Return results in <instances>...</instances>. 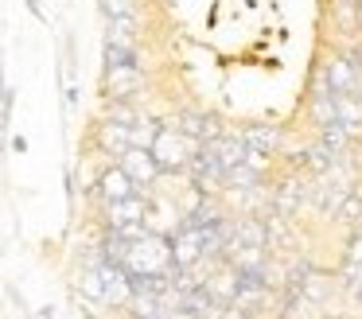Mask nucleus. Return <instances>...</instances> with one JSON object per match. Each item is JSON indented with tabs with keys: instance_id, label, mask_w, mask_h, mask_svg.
Listing matches in <instances>:
<instances>
[{
	"instance_id": "obj_4",
	"label": "nucleus",
	"mask_w": 362,
	"mask_h": 319,
	"mask_svg": "<svg viewBox=\"0 0 362 319\" xmlns=\"http://www.w3.org/2000/svg\"><path fill=\"white\" fill-rule=\"evenodd\" d=\"M183 175H187V183L195 187V191H203V195H218L222 191V163H218V156L211 152L206 144H199L195 152H191V160H187V168H183Z\"/></svg>"
},
{
	"instance_id": "obj_22",
	"label": "nucleus",
	"mask_w": 362,
	"mask_h": 319,
	"mask_svg": "<svg viewBox=\"0 0 362 319\" xmlns=\"http://www.w3.org/2000/svg\"><path fill=\"white\" fill-rule=\"evenodd\" d=\"M24 8H28V12H32L40 23H47V12H43V0H24Z\"/></svg>"
},
{
	"instance_id": "obj_11",
	"label": "nucleus",
	"mask_w": 362,
	"mask_h": 319,
	"mask_svg": "<svg viewBox=\"0 0 362 319\" xmlns=\"http://www.w3.org/2000/svg\"><path fill=\"white\" fill-rule=\"evenodd\" d=\"M94 144H98V152H102V156L117 160V156L125 152L129 144H133V132H129L125 124H113V121H102V117H98V124H94Z\"/></svg>"
},
{
	"instance_id": "obj_12",
	"label": "nucleus",
	"mask_w": 362,
	"mask_h": 319,
	"mask_svg": "<svg viewBox=\"0 0 362 319\" xmlns=\"http://www.w3.org/2000/svg\"><path fill=\"white\" fill-rule=\"evenodd\" d=\"M102 280H105V303H102V308L125 311L129 300H133V284H129V277L117 269V265L102 261Z\"/></svg>"
},
{
	"instance_id": "obj_3",
	"label": "nucleus",
	"mask_w": 362,
	"mask_h": 319,
	"mask_svg": "<svg viewBox=\"0 0 362 319\" xmlns=\"http://www.w3.org/2000/svg\"><path fill=\"white\" fill-rule=\"evenodd\" d=\"M98 214H102V230H110V233L125 230V226H141L148 218V195L136 191L117 202H98Z\"/></svg>"
},
{
	"instance_id": "obj_17",
	"label": "nucleus",
	"mask_w": 362,
	"mask_h": 319,
	"mask_svg": "<svg viewBox=\"0 0 362 319\" xmlns=\"http://www.w3.org/2000/svg\"><path fill=\"white\" fill-rule=\"evenodd\" d=\"M102 66H136L144 70V54L133 43H102Z\"/></svg>"
},
{
	"instance_id": "obj_6",
	"label": "nucleus",
	"mask_w": 362,
	"mask_h": 319,
	"mask_svg": "<svg viewBox=\"0 0 362 319\" xmlns=\"http://www.w3.org/2000/svg\"><path fill=\"white\" fill-rule=\"evenodd\" d=\"M117 163H121V171H125V175L133 179L141 191H148V195H152V187L164 179V175H160V168H156V160H152V152H148V148H141V144H129L125 152L117 156Z\"/></svg>"
},
{
	"instance_id": "obj_8",
	"label": "nucleus",
	"mask_w": 362,
	"mask_h": 319,
	"mask_svg": "<svg viewBox=\"0 0 362 319\" xmlns=\"http://www.w3.org/2000/svg\"><path fill=\"white\" fill-rule=\"evenodd\" d=\"M323 66H327V78H331V90L335 93H362V70H354L339 54V47L323 51Z\"/></svg>"
},
{
	"instance_id": "obj_14",
	"label": "nucleus",
	"mask_w": 362,
	"mask_h": 319,
	"mask_svg": "<svg viewBox=\"0 0 362 319\" xmlns=\"http://www.w3.org/2000/svg\"><path fill=\"white\" fill-rule=\"evenodd\" d=\"M335 121L351 140L362 137V93H335Z\"/></svg>"
},
{
	"instance_id": "obj_1",
	"label": "nucleus",
	"mask_w": 362,
	"mask_h": 319,
	"mask_svg": "<svg viewBox=\"0 0 362 319\" xmlns=\"http://www.w3.org/2000/svg\"><path fill=\"white\" fill-rule=\"evenodd\" d=\"M195 148H199L195 140L183 137L172 121H156V132H152V140H148V152H152V160H156L160 175H175V171H183Z\"/></svg>"
},
{
	"instance_id": "obj_5",
	"label": "nucleus",
	"mask_w": 362,
	"mask_h": 319,
	"mask_svg": "<svg viewBox=\"0 0 362 319\" xmlns=\"http://www.w3.org/2000/svg\"><path fill=\"white\" fill-rule=\"evenodd\" d=\"M136 191H141V187H136L125 171H121L117 160L105 163V168L94 175V183L86 187L90 202H117V199H129V195H136ZM144 195H148V191H144Z\"/></svg>"
},
{
	"instance_id": "obj_10",
	"label": "nucleus",
	"mask_w": 362,
	"mask_h": 319,
	"mask_svg": "<svg viewBox=\"0 0 362 319\" xmlns=\"http://www.w3.org/2000/svg\"><path fill=\"white\" fill-rule=\"evenodd\" d=\"M238 137L245 140L250 152L276 156V152H281V140H284V129H281V124H245V129H238Z\"/></svg>"
},
{
	"instance_id": "obj_16",
	"label": "nucleus",
	"mask_w": 362,
	"mask_h": 319,
	"mask_svg": "<svg viewBox=\"0 0 362 319\" xmlns=\"http://www.w3.org/2000/svg\"><path fill=\"white\" fill-rule=\"evenodd\" d=\"M98 117H102V121H113V124H125V129H136L148 113L141 109V101H102Z\"/></svg>"
},
{
	"instance_id": "obj_2",
	"label": "nucleus",
	"mask_w": 362,
	"mask_h": 319,
	"mask_svg": "<svg viewBox=\"0 0 362 319\" xmlns=\"http://www.w3.org/2000/svg\"><path fill=\"white\" fill-rule=\"evenodd\" d=\"M98 86H102V101H141L144 70H136V66H102Z\"/></svg>"
},
{
	"instance_id": "obj_26",
	"label": "nucleus",
	"mask_w": 362,
	"mask_h": 319,
	"mask_svg": "<svg viewBox=\"0 0 362 319\" xmlns=\"http://www.w3.org/2000/svg\"><path fill=\"white\" fill-rule=\"evenodd\" d=\"M4 86L8 82H4V47H0V90H4Z\"/></svg>"
},
{
	"instance_id": "obj_13",
	"label": "nucleus",
	"mask_w": 362,
	"mask_h": 319,
	"mask_svg": "<svg viewBox=\"0 0 362 319\" xmlns=\"http://www.w3.org/2000/svg\"><path fill=\"white\" fill-rule=\"evenodd\" d=\"M141 39H144V16H113V20H105L102 43H133V47H141Z\"/></svg>"
},
{
	"instance_id": "obj_27",
	"label": "nucleus",
	"mask_w": 362,
	"mask_h": 319,
	"mask_svg": "<svg viewBox=\"0 0 362 319\" xmlns=\"http://www.w3.org/2000/svg\"><path fill=\"white\" fill-rule=\"evenodd\" d=\"M327 319H354V315H343V311H335V315H327Z\"/></svg>"
},
{
	"instance_id": "obj_25",
	"label": "nucleus",
	"mask_w": 362,
	"mask_h": 319,
	"mask_svg": "<svg viewBox=\"0 0 362 319\" xmlns=\"http://www.w3.org/2000/svg\"><path fill=\"white\" fill-rule=\"evenodd\" d=\"M35 319H55V308H51V303H47V308H40V315H35Z\"/></svg>"
},
{
	"instance_id": "obj_20",
	"label": "nucleus",
	"mask_w": 362,
	"mask_h": 319,
	"mask_svg": "<svg viewBox=\"0 0 362 319\" xmlns=\"http://www.w3.org/2000/svg\"><path fill=\"white\" fill-rule=\"evenodd\" d=\"M63 187H66V207H74V199H78V175H74V168L63 171Z\"/></svg>"
},
{
	"instance_id": "obj_19",
	"label": "nucleus",
	"mask_w": 362,
	"mask_h": 319,
	"mask_svg": "<svg viewBox=\"0 0 362 319\" xmlns=\"http://www.w3.org/2000/svg\"><path fill=\"white\" fill-rule=\"evenodd\" d=\"M98 16L113 20V16H144V0H98Z\"/></svg>"
},
{
	"instance_id": "obj_18",
	"label": "nucleus",
	"mask_w": 362,
	"mask_h": 319,
	"mask_svg": "<svg viewBox=\"0 0 362 319\" xmlns=\"http://www.w3.org/2000/svg\"><path fill=\"white\" fill-rule=\"evenodd\" d=\"M320 144H323V148H331V152H335L339 160H343V152L354 144V140L346 137V129H343L339 121H331V124H323V129H320Z\"/></svg>"
},
{
	"instance_id": "obj_23",
	"label": "nucleus",
	"mask_w": 362,
	"mask_h": 319,
	"mask_svg": "<svg viewBox=\"0 0 362 319\" xmlns=\"http://www.w3.org/2000/svg\"><path fill=\"white\" fill-rule=\"evenodd\" d=\"M63 105H66V109H74V105H78V86H74V82L63 90Z\"/></svg>"
},
{
	"instance_id": "obj_9",
	"label": "nucleus",
	"mask_w": 362,
	"mask_h": 319,
	"mask_svg": "<svg viewBox=\"0 0 362 319\" xmlns=\"http://www.w3.org/2000/svg\"><path fill=\"white\" fill-rule=\"evenodd\" d=\"M327 16L343 39L362 35V0H327Z\"/></svg>"
},
{
	"instance_id": "obj_21",
	"label": "nucleus",
	"mask_w": 362,
	"mask_h": 319,
	"mask_svg": "<svg viewBox=\"0 0 362 319\" xmlns=\"http://www.w3.org/2000/svg\"><path fill=\"white\" fill-rule=\"evenodd\" d=\"M8 148H12V152H16V156H24V152H28V148H32V144H28V137H24V132H16V137H8Z\"/></svg>"
},
{
	"instance_id": "obj_24",
	"label": "nucleus",
	"mask_w": 362,
	"mask_h": 319,
	"mask_svg": "<svg viewBox=\"0 0 362 319\" xmlns=\"http://www.w3.org/2000/svg\"><path fill=\"white\" fill-rule=\"evenodd\" d=\"M351 300H354V308H362V277L351 284Z\"/></svg>"
},
{
	"instance_id": "obj_15",
	"label": "nucleus",
	"mask_w": 362,
	"mask_h": 319,
	"mask_svg": "<svg viewBox=\"0 0 362 319\" xmlns=\"http://www.w3.org/2000/svg\"><path fill=\"white\" fill-rule=\"evenodd\" d=\"M74 292L82 296L86 303H105V280H102V265H78L74 272Z\"/></svg>"
},
{
	"instance_id": "obj_7",
	"label": "nucleus",
	"mask_w": 362,
	"mask_h": 319,
	"mask_svg": "<svg viewBox=\"0 0 362 319\" xmlns=\"http://www.w3.org/2000/svg\"><path fill=\"white\" fill-rule=\"evenodd\" d=\"M300 202H304V187H300L296 175H284L276 187H269V214H273V218L292 222L296 210H300Z\"/></svg>"
}]
</instances>
